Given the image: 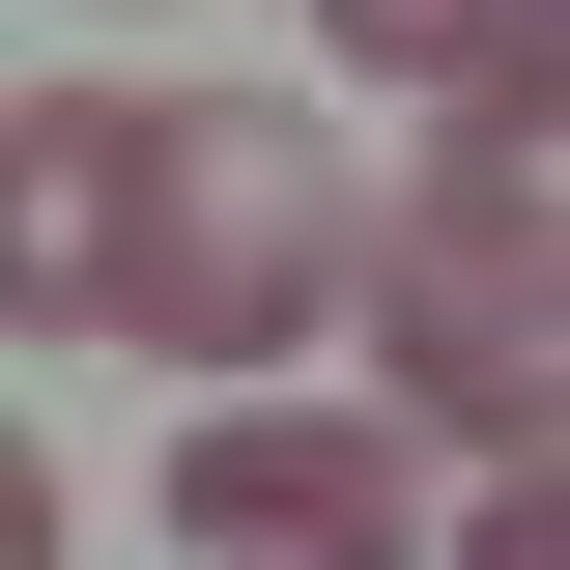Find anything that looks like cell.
<instances>
[{"label": "cell", "mask_w": 570, "mask_h": 570, "mask_svg": "<svg viewBox=\"0 0 570 570\" xmlns=\"http://www.w3.org/2000/svg\"><path fill=\"white\" fill-rule=\"evenodd\" d=\"M0 314L29 343H142V371H285L314 314H371V200L285 86H29Z\"/></svg>", "instance_id": "cell-1"}, {"label": "cell", "mask_w": 570, "mask_h": 570, "mask_svg": "<svg viewBox=\"0 0 570 570\" xmlns=\"http://www.w3.org/2000/svg\"><path fill=\"white\" fill-rule=\"evenodd\" d=\"M371 400H428L456 456H542L570 428V228L371 200Z\"/></svg>", "instance_id": "cell-2"}, {"label": "cell", "mask_w": 570, "mask_h": 570, "mask_svg": "<svg viewBox=\"0 0 570 570\" xmlns=\"http://www.w3.org/2000/svg\"><path fill=\"white\" fill-rule=\"evenodd\" d=\"M428 456H456V428H314V400H228L200 428V456H171V485H142V513H171V542H200V570H371V542H428Z\"/></svg>", "instance_id": "cell-3"}, {"label": "cell", "mask_w": 570, "mask_h": 570, "mask_svg": "<svg viewBox=\"0 0 570 570\" xmlns=\"http://www.w3.org/2000/svg\"><path fill=\"white\" fill-rule=\"evenodd\" d=\"M428 200H485V228H570V29L456 86V142H428Z\"/></svg>", "instance_id": "cell-4"}, {"label": "cell", "mask_w": 570, "mask_h": 570, "mask_svg": "<svg viewBox=\"0 0 570 570\" xmlns=\"http://www.w3.org/2000/svg\"><path fill=\"white\" fill-rule=\"evenodd\" d=\"M542 29H570V0H343V58H371V86H428V115H456L485 58H542Z\"/></svg>", "instance_id": "cell-5"}, {"label": "cell", "mask_w": 570, "mask_h": 570, "mask_svg": "<svg viewBox=\"0 0 570 570\" xmlns=\"http://www.w3.org/2000/svg\"><path fill=\"white\" fill-rule=\"evenodd\" d=\"M456 542H485V570H570V428H542V456H485V485H456Z\"/></svg>", "instance_id": "cell-6"}]
</instances>
